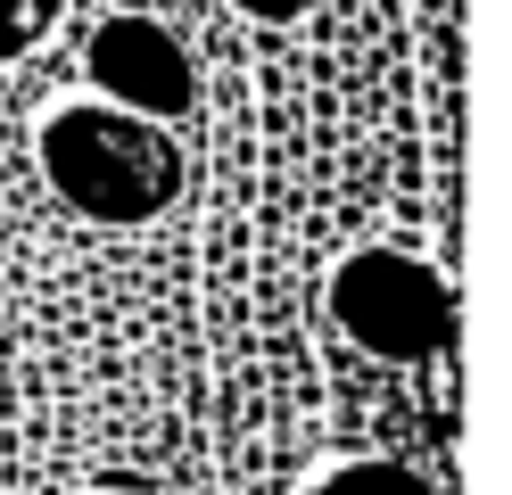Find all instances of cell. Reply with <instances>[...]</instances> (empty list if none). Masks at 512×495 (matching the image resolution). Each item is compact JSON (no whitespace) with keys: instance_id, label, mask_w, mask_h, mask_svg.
I'll return each mask as SVG.
<instances>
[{"instance_id":"obj_1","label":"cell","mask_w":512,"mask_h":495,"mask_svg":"<svg viewBox=\"0 0 512 495\" xmlns=\"http://www.w3.org/2000/svg\"><path fill=\"white\" fill-rule=\"evenodd\" d=\"M34 149L50 190L91 223H149L182 190V149L166 141V124H141L124 108H50Z\"/></svg>"},{"instance_id":"obj_2","label":"cell","mask_w":512,"mask_h":495,"mask_svg":"<svg viewBox=\"0 0 512 495\" xmlns=\"http://www.w3.org/2000/svg\"><path fill=\"white\" fill-rule=\"evenodd\" d=\"M331 322L380 363H430L455 347V289L438 264L405 256V248H356L339 256V273L323 289Z\"/></svg>"},{"instance_id":"obj_3","label":"cell","mask_w":512,"mask_h":495,"mask_svg":"<svg viewBox=\"0 0 512 495\" xmlns=\"http://www.w3.org/2000/svg\"><path fill=\"white\" fill-rule=\"evenodd\" d=\"M83 75H91V91H100L108 108L141 116V124H174L190 99H199V75H190L182 42L157 17H141V9H116V17L91 25Z\"/></svg>"},{"instance_id":"obj_4","label":"cell","mask_w":512,"mask_h":495,"mask_svg":"<svg viewBox=\"0 0 512 495\" xmlns=\"http://www.w3.org/2000/svg\"><path fill=\"white\" fill-rule=\"evenodd\" d=\"M306 495H438V487L422 471H405V462H389V454H364V462H331Z\"/></svg>"},{"instance_id":"obj_5","label":"cell","mask_w":512,"mask_h":495,"mask_svg":"<svg viewBox=\"0 0 512 495\" xmlns=\"http://www.w3.org/2000/svg\"><path fill=\"white\" fill-rule=\"evenodd\" d=\"M50 25H58V0H9L0 9V58H25Z\"/></svg>"}]
</instances>
